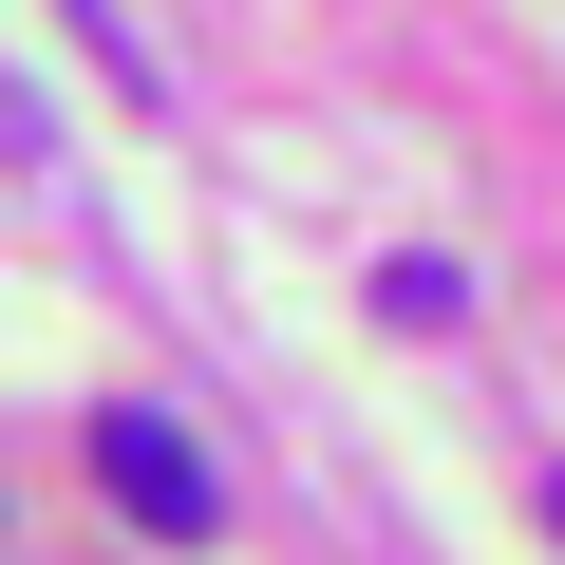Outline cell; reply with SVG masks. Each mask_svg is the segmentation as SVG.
I'll list each match as a JSON object with an SVG mask.
<instances>
[{
    "instance_id": "obj_1",
    "label": "cell",
    "mask_w": 565,
    "mask_h": 565,
    "mask_svg": "<svg viewBox=\"0 0 565 565\" xmlns=\"http://www.w3.org/2000/svg\"><path fill=\"white\" fill-rule=\"evenodd\" d=\"M95 490H114V509H132L151 546H207V527H226V490H207V452H189L170 415H132V396L95 415Z\"/></svg>"
},
{
    "instance_id": "obj_2",
    "label": "cell",
    "mask_w": 565,
    "mask_h": 565,
    "mask_svg": "<svg viewBox=\"0 0 565 565\" xmlns=\"http://www.w3.org/2000/svg\"><path fill=\"white\" fill-rule=\"evenodd\" d=\"M546 527H565V471H546Z\"/></svg>"
}]
</instances>
